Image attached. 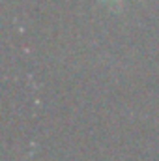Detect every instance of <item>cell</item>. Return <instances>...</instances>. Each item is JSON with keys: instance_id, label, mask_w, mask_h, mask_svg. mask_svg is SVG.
I'll return each instance as SVG.
<instances>
[{"instance_id": "obj_1", "label": "cell", "mask_w": 159, "mask_h": 161, "mask_svg": "<svg viewBox=\"0 0 159 161\" xmlns=\"http://www.w3.org/2000/svg\"><path fill=\"white\" fill-rule=\"evenodd\" d=\"M107 2H114V4H120V2H123V0H107Z\"/></svg>"}]
</instances>
